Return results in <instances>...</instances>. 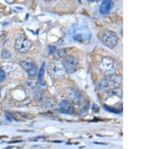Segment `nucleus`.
I'll use <instances>...</instances> for the list:
<instances>
[{"instance_id": "nucleus-4", "label": "nucleus", "mask_w": 150, "mask_h": 149, "mask_svg": "<svg viewBox=\"0 0 150 149\" xmlns=\"http://www.w3.org/2000/svg\"><path fill=\"white\" fill-rule=\"evenodd\" d=\"M100 69L106 75H113L116 71L115 64L113 60L109 57L103 58L100 65Z\"/></svg>"}, {"instance_id": "nucleus-14", "label": "nucleus", "mask_w": 150, "mask_h": 149, "mask_svg": "<svg viewBox=\"0 0 150 149\" xmlns=\"http://www.w3.org/2000/svg\"><path fill=\"white\" fill-rule=\"evenodd\" d=\"M104 107L105 109H106L107 110L110 111L111 112L116 113V114H119L120 112V111L119 109H115V108H113L112 107H109V106H108L106 105H104Z\"/></svg>"}, {"instance_id": "nucleus-15", "label": "nucleus", "mask_w": 150, "mask_h": 149, "mask_svg": "<svg viewBox=\"0 0 150 149\" xmlns=\"http://www.w3.org/2000/svg\"><path fill=\"white\" fill-rule=\"evenodd\" d=\"M5 74L2 70H0V82L4 81L5 79Z\"/></svg>"}, {"instance_id": "nucleus-8", "label": "nucleus", "mask_w": 150, "mask_h": 149, "mask_svg": "<svg viewBox=\"0 0 150 149\" xmlns=\"http://www.w3.org/2000/svg\"><path fill=\"white\" fill-rule=\"evenodd\" d=\"M69 97L77 105H81L85 101L84 96L79 90L75 88H72L69 90Z\"/></svg>"}, {"instance_id": "nucleus-18", "label": "nucleus", "mask_w": 150, "mask_h": 149, "mask_svg": "<svg viewBox=\"0 0 150 149\" xmlns=\"http://www.w3.org/2000/svg\"><path fill=\"white\" fill-rule=\"evenodd\" d=\"M90 1H94V0H90Z\"/></svg>"}, {"instance_id": "nucleus-7", "label": "nucleus", "mask_w": 150, "mask_h": 149, "mask_svg": "<svg viewBox=\"0 0 150 149\" xmlns=\"http://www.w3.org/2000/svg\"><path fill=\"white\" fill-rule=\"evenodd\" d=\"M21 65L26 70L30 76H35L37 74V66L32 60L26 59L21 62Z\"/></svg>"}, {"instance_id": "nucleus-10", "label": "nucleus", "mask_w": 150, "mask_h": 149, "mask_svg": "<svg viewBox=\"0 0 150 149\" xmlns=\"http://www.w3.org/2000/svg\"><path fill=\"white\" fill-rule=\"evenodd\" d=\"M112 6V0H103L100 7V12L103 15L107 14L110 12Z\"/></svg>"}, {"instance_id": "nucleus-2", "label": "nucleus", "mask_w": 150, "mask_h": 149, "mask_svg": "<svg viewBox=\"0 0 150 149\" xmlns=\"http://www.w3.org/2000/svg\"><path fill=\"white\" fill-rule=\"evenodd\" d=\"M50 75L54 78H61L66 76V70L63 64L58 61H53L48 66Z\"/></svg>"}, {"instance_id": "nucleus-17", "label": "nucleus", "mask_w": 150, "mask_h": 149, "mask_svg": "<svg viewBox=\"0 0 150 149\" xmlns=\"http://www.w3.org/2000/svg\"><path fill=\"white\" fill-rule=\"evenodd\" d=\"M45 1H46V2H54V1H56V0H45Z\"/></svg>"}, {"instance_id": "nucleus-3", "label": "nucleus", "mask_w": 150, "mask_h": 149, "mask_svg": "<svg viewBox=\"0 0 150 149\" xmlns=\"http://www.w3.org/2000/svg\"><path fill=\"white\" fill-rule=\"evenodd\" d=\"M101 39L103 44L111 49L114 48L117 42L118 37L116 33L110 30L105 29L103 31Z\"/></svg>"}, {"instance_id": "nucleus-1", "label": "nucleus", "mask_w": 150, "mask_h": 149, "mask_svg": "<svg viewBox=\"0 0 150 149\" xmlns=\"http://www.w3.org/2000/svg\"><path fill=\"white\" fill-rule=\"evenodd\" d=\"M122 81L121 76H109L102 80L98 84V88L103 91H109L115 88H118Z\"/></svg>"}, {"instance_id": "nucleus-5", "label": "nucleus", "mask_w": 150, "mask_h": 149, "mask_svg": "<svg viewBox=\"0 0 150 149\" xmlns=\"http://www.w3.org/2000/svg\"><path fill=\"white\" fill-rule=\"evenodd\" d=\"M32 46V43L24 35H19L15 41V49L20 53H26L28 51Z\"/></svg>"}, {"instance_id": "nucleus-13", "label": "nucleus", "mask_w": 150, "mask_h": 149, "mask_svg": "<svg viewBox=\"0 0 150 149\" xmlns=\"http://www.w3.org/2000/svg\"><path fill=\"white\" fill-rule=\"evenodd\" d=\"M2 56L3 58H9L12 56L11 53L7 49H3L2 51Z\"/></svg>"}, {"instance_id": "nucleus-16", "label": "nucleus", "mask_w": 150, "mask_h": 149, "mask_svg": "<svg viewBox=\"0 0 150 149\" xmlns=\"http://www.w3.org/2000/svg\"><path fill=\"white\" fill-rule=\"evenodd\" d=\"M98 107L97 105H96L95 104V105H94L93 106V110L94 111H95V110L96 109V112H98L99 109H97V108H98Z\"/></svg>"}, {"instance_id": "nucleus-11", "label": "nucleus", "mask_w": 150, "mask_h": 149, "mask_svg": "<svg viewBox=\"0 0 150 149\" xmlns=\"http://www.w3.org/2000/svg\"><path fill=\"white\" fill-rule=\"evenodd\" d=\"M66 55V50L64 49L59 50L55 52L54 54V58L56 60H59L64 57Z\"/></svg>"}, {"instance_id": "nucleus-12", "label": "nucleus", "mask_w": 150, "mask_h": 149, "mask_svg": "<svg viewBox=\"0 0 150 149\" xmlns=\"http://www.w3.org/2000/svg\"><path fill=\"white\" fill-rule=\"evenodd\" d=\"M45 63H43L42 65L41 66L40 70L39 71L38 74V79L39 81L42 82L43 79V76H44V71H45Z\"/></svg>"}, {"instance_id": "nucleus-9", "label": "nucleus", "mask_w": 150, "mask_h": 149, "mask_svg": "<svg viewBox=\"0 0 150 149\" xmlns=\"http://www.w3.org/2000/svg\"><path fill=\"white\" fill-rule=\"evenodd\" d=\"M60 109L65 114H72L74 112V108L71 103L64 100L60 104Z\"/></svg>"}, {"instance_id": "nucleus-6", "label": "nucleus", "mask_w": 150, "mask_h": 149, "mask_svg": "<svg viewBox=\"0 0 150 149\" xmlns=\"http://www.w3.org/2000/svg\"><path fill=\"white\" fill-rule=\"evenodd\" d=\"M62 64L66 71L69 73H73L76 71L78 66L77 59L72 56H66L63 61Z\"/></svg>"}]
</instances>
